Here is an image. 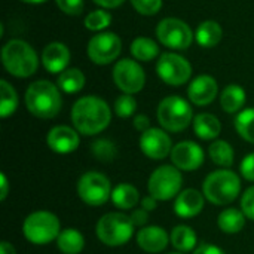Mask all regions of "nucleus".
Returning <instances> with one entry per match:
<instances>
[{"mask_svg":"<svg viewBox=\"0 0 254 254\" xmlns=\"http://www.w3.org/2000/svg\"><path fill=\"white\" fill-rule=\"evenodd\" d=\"M110 121V107L100 97H82L71 109V122L74 129L83 135H95L103 132L109 127Z\"/></svg>","mask_w":254,"mask_h":254,"instance_id":"1","label":"nucleus"},{"mask_svg":"<svg viewBox=\"0 0 254 254\" xmlns=\"http://www.w3.org/2000/svg\"><path fill=\"white\" fill-rule=\"evenodd\" d=\"M61 95L58 88L48 80L33 82L25 92L28 112L40 119H52L61 110Z\"/></svg>","mask_w":254,"mask_h":254,"instance_id":"2","label":"nucleus"},{"mask_svg":"<svg viewBox=\"0 0 254 254\" xmlns=\"http://www.w3.org/2000/svg\"><path fill=\"white\" fill-rule=\"evenodd\" d=\"M241 190V180L229 168L213 171L202 185L204 196L214 205H228L234 202Z\"/></svg>","mask_w":254,"mask_h":254,"instance_id":"3","label":"nucleus"},{"mask_svg":"<svg viewBox=\"0 0 254 254\" xmlns=\"http://www.w3.org/2000/svg\"><path fill=\"white\" fill-rule=\"evenodd\" d=\"M1 60L7 73L15 77H30L39 65L36 51L19 39H13L3 46Z\"/></svg>","mask_w":254,"mask_h":254,"instance_id":"4","label":"nucleus"},{"mask_svg":"<svg viewBox=\"0 0 254 254\" xmlns=\"http://www.w3.org/2000/svg\"><path fill=\"white\" fill-rule=\"evenodd\" d=\"M22 234L34 246H46L57 241L61 234L60 219L51 211H34L22 223Z\"/></svg>","mask_w":254,"mask_h":254,"instance_id":"5","label":"nucleus"},{"mask_svg":"<svg viewBox=\"0 0 254 254\" xmlns=\"http://www.w3.org/2000/svg\"><path fill=\"white\" fill-rule=\"evenodd\" d=\"M98 240L109 247L125 246L134 234L131 217L124 213H107L97 223Z\"/></svg>","mask_w":254,"mask_h":254,"instance_id":"6","label":"nucleus"},{"mask_svg":"<svg viewBox=\"0 0 254 254\" xmlns=\"http://www.w3.org/2000/svg\"><path fill=\"white\" fill-rule=\"evenodd\" d=\"M158 121L164 129L170 132H180L186 129L193 121V112L185 98L171 95L159 103Z\"/></svg>","mask_w":254,"mask_h":254,"instance_id":"7","label":"nucleus"},{"mask_svg":"<svg viewBox=\"0 0 254 254\" xmlns=\"http://www.w3.org/2000/svg\"><path fill=\"white\" fill-rule=\"evenodd\" d=\"M183 185L182 173L174 165H162L156 168L147 183L149 195H152L158 201H168L176 198L180 193Z\"/></svg>","mask_w":254,"mask_h":254,"instance_id":"8","label":"nucleus"},{"mask_svg":"<svg viewBox=\"0 0 254 254\" xmlns=\"http://www.w3.org/2000/svg\"><path fill=\"white\" fill-rule=\"evenodd\" d=\"M112 192L110 180L97 171L85 173L77 182L79 198L91 207H100L106 204L112 198Z\"/></svg>","mask_w":254,"mask_h":254,"instance_id":"9","label":"nucleus"},{"mask_svg":"<svg viewBox=\"0 0 254 254\" xmlns=\"http://www.w3.org/2000/svg\"><path fill=\"white\" fill-rule=\"evenodd\" d=\"M158 39L162 45L171 49H186L192 43L190 27L177 18H165L156 27Z\"/></svg>","mask_w":254,"mask_h":254,"instance_id":"10","label":"nucleus"},{"mask_svg":"<svg viewBox=\"0 0 254 254\" xmlns=\"http://www.w3.org/2000/svg\"><path fill=\"white\" fill-rule=\"evenodd\" d=\"M156 70L159 77L173 86H179L186 83L192 74V65L188 60L177 54H164L156 64Z\"/></svg>","mask_w":254,"mask_h":254,"instance_id":"11","label":"nucleus"},{"mask_svg":"<svg viewBox=\"0 0 254 254\" xmlns=\"http://www.w3.org/2000/svg\"><path fill=\"white\" fill-rule=\"evenodd\" d=\"M113 80L125 94L140 92L146 83V74L140 64L132 60H121L113 68Z\"/></svg>","mask_w":254,"mask_h":254,"instance_id":"12","label":"nucleus"},{"mask_svg":"<svg viewBox=\"0 0 254 254\" xmlns=\"http://www.w3.org/2000/svg\"><path fill=\"white\" fill-rule=\"evenodd\" d=\"M122 49V42L115 33L95 34L88 43V55L92 63L104 65L115 61Z\"/></svg>","mask_w":254,"mask_h":254,"instance_id":"13","label":"nucleus"},{"mask_svg":"<svg viewBox=\"0 0 254 254\" xmlns=\"http://www.w3.org/2000/svg\"><path fill=\"white\" fill-rule=\"evenodd\" d=\"M173 141L170 135L159 128H150L140 137V149L141 152L155 161H161L171 155L173 150Z\"/></svg>","mask_w":254,"mask_h":254,"instance_id":"14","label":"nucleus"},{"mask_svg":"<svg viewBox=\"0 0 254 254\" xmlns=\"http://www.w3.org/2000/svg\"><path fill=\"white\" fill-rule=\"evenodd\" d=\"M170 156L174 167L182 171H196L204 164V150L195 141L177 143L173 147Z\"/></svg>","mask_w":254,"mask_h":254,"instance_id":"15","label":"nucleus"},{"mask_svg":"<svg viewBox=\"0 0 254 254\" xmlns=\"http://www.w3.org/2000/svg\"><path fill=\"white\" fill-rule=\"evenodd\" d=\"M46 143L52 152L60 153V155H67V153L74 152L79 147L80 138L76 129L67 125H58V127H54L48 132Z\"/></svg>","mask_w":254,"mask_h":254,"instance_id":"16","label":"nucleus"},{"mask_svg":"<svg viewBox=\"0 0 254 254\" xmlns=\"http://www.w3.org/2000/svg\"><path fill=\"white\" fill-rule=\"evenodd\" d=\"M217 91H219V88H217L216 79L208 76V74H202V76H198L196 79H193L190 82L188 94H189V98L193 104L208 106L214 101Z\"/></svg>","mask_w":254,"mask_h":254,"instance_id":"17","label":"nucleus"},{"mask_svg":"<svg viewBox=\"0 0 254 254\" xmlns=\"http://www.w3.org/2000/svg\"><path fill=\"white\" fill-rule=\"evenodd\" d=\"M205 196L196 189H186L176 196L174 213L182 219H190L198 216L204 210Z\"/></svg>","mask_w":254,"mask_h":254,"instance_id":"18","label":"nucleus"},{"mask_svg":"<svg viewBox=\"0 0 254 254\" xmlns=\"http://www.w3.org/2000/svg\"><path fill=\"white\" fill-rule=\"evenodd\" d=\"M170 237L167 231L161 226H146L137 234V244L146 253H161L167 249Z\"/></svg>","mask_w":254,"mask_h":254,"instance_id":"19","label":"nucleus"},{"mask_svg":"<svg viewBox=\"0 0 254 254\" xmlns=\"http://www.w3.org/2000/svg\"><path fill=\"white\" fill-rule=\"evenodd\" d=\"M42 61L49 73H63L70 63V51L64 43H49L43 51Z\"/></svg>","mask_w":254,"mask_h":254,"instance_id":"20","label":"nucleus"},{"mask_svg":"<svg viewBox=\"0 0 254 254\" xmlns=\"http://www.w3.org/2000/svg\"><path fill=\"white\" fill-rule=\"evenodd\" d=\"M193 131L201 140H214L222 131V124L211 113H199L193 118Z\"/></svg>","mask_w":254,"mask_h":254,"instance_id":"21","label":"nucleus"},{"mask_svg":"<svg viewBox=\"0 0 254 254\" xmlns=\"http://www.w3.org/2000/svg\"><path fill=\"white\" fill-rule=\"evenodd\" d=\"M246 214L243 213V210H238V208H226L223 210L219 217H217V225L220 228L222 232L225 234H229V235H234V234H238L244 229L246 226Z\"/></svg>","mask_w":254,"mask_h":254,"instance_id":"22","label":"nucleus"},{"mask_svg":"<svg viewBox=\"0 0 254 254\" xmlns=\"http://www.w3.org/2000/svg\"><path fill=\"white\" fill-rule=\"evenodd\" d=\"M112 202L119 210H131L140 202V193L135 186L129 183H121L112 192Z\"/></svg>","mask_w":254,"mask_h":254,"instance_id":"23","label":"nucleus"},{"mask_svg":"<svg viewBox=\"0 0 254 254\" xmlns=\"http://www.w3.org/2000/svg\"><path fill=\"white\" fill-rule=\"evenodd\" d=\"M57 247L63 254H79L85 247V238L77 229L68 228L58 235Z\"/></svg>","mask_w":254,"mask_h":254,"instance_id":"24","label":"nucleus"},{"mask_svg":"<svg viewBox=\"0 0 254 254\" xmlns=\"http://www.w3.org/2000/svg\"><path fill=\"white\" fill-rule=\"evenodd\" d=\"M170 240H171V244L174 246V249H177L180 253H186V252L193 250L196 247V243H198V237H196L195 231L186 225L176 226L171 231Z\"/></svg>","mask_w":254,"mask_h":254,"instance_id":"25","label":"nucleus"},{"mask_svg":"<svg viewBox=\"0 0 254 254\" xmlns=\"http://www.w3.org/2000/svg\"><path fill=\"white\" fill-rule=\"evenodd\" d=\"M222 109L226 113H237L246 104V91L238 85H229L220 95Z\"/></svg>","mask_w":254,"mask_h":254,"instance_id":"26","label":"nucleus"},{"mask_svg":"<svg viewBox=\"0 0 254 254\" xmlns=\"http://www.w3.org/2000/svg\"><path fill=\"white\" fill-rule=\"evenodd\" d=\"M208 155L211 161L219 167L231 168L234 165V159H235L234 147L225 140H216L214 143H211L208 147Z\"/></svg>","mask_w":254,"mask_h":254,"instance_id":"27","label":"nucleus"},{"mask_svg":"<svg viewBox=\"0 0 254 254\" xmlns=\"http://www.w3.org/2000/svg\"><path fill=\"white\" fill-rule=\"evenodd\" d=\"M223 36L222 27L216 21H204L196 30V42L204 48L216 46Z\"/></svg>","mask_w":254,"mask_h":254,"instance_id":"28","label":"nucleus"},{"mask_svg":"<svg viewBox=\"0 0 254 254\" xmlns=\"http://www.w3.org/2000/svg\"><path fill=\"white\" fill-rule=\"evenodd\" d=\"M85 85V74L79 68H65L60 73L58 86L65 94H76Z\"/></svg>","mask_w":254,"mask_h":254,"instance_id":"29","label":"nucleus"},{"mask_svg":"<svg viewBox=\"0 0 254 254\" xmlns=\"http://www.w3.org/2000/svg\"><path fill=\"white\" fill-rule=\"evenodd\" d=\"M0 92H1V100H0V116L3 119L9 118L10 115L15 113L18 107V95L13 86L7 80L0 82Z\"/></svg>","mask_w":254,"mask_h":254,"instance_id":"30","label":"nucleus"},{"mask_svg":"<svg viewBox=\"0 0 254 254\" xmlns=\"http://www.w3.org/2000/svg\"><path fill=\"white\" fill-rule=\"evenodd\" d=\"M131 54L140 61H152L159 54L158 45L149 37H138L131 45Z\"/></svg>","mask_w":254,"mask_h":254,"instance_id":"31","label":"nucleus"},{"mask_svg":"<svg viewBox=\"0 0 254 254\" xmlns=\"http://www.w3.org/2000/svg\"><path fill=\"white\" fill-rule=\"evenodd\" d=\"M237 132L249 143L254 144V109H246L235 118Z\"/></svg>","mask_w":254,"mask_h":254,"instance_id":"32","label":"nucleus"},{"mask_svg":"<svg viewBox=\"0 0 254 254\" xmlns=\"http://www.w3.org/2000/svg\"><path fill=\"white\" fill-rule=\"evenodd\" d=\"M91 152L92 155L103 164H109L112 162L116 155H118V149L116 144L107 138H98L91 144Z\"/></svg>","mask_w":254,"mask_h":254,"instance_id":"33","label":"nucleus"},{"mask_svg":"<svg viewBox=\"0 0 254 254\" xmlns=\"http://www.w3.org/2000/svg\"><path fill=\"white\" fill-rule=\"evenodd\" d=\"M112 22V15L107 10L98 9L86 15L85 18V27L92 31H101L107 28Z\"/></svg>","mask_w":254,"mask_h":254,"instance_id":"34","label":"nucleus"},{"mask_svg":"<svg viewBox=\"0 0 254 254\" xmlns=\"http://www.w3.org/2000/svg\"><path fill=\"white\" fill-rule=\"evenodd\" d=\"M137 110V101L131 94H124L121 97L116 98L115 101V113L122 118L127 119L129 116H132Z\"/></svg>","mask_w":254,"mask_h":254,"instance_id":"35","label":"nucleus"},{"mask_svg":"<svg viewBox=\"0 0 254 254\" xmlns=\"http://www.w3.org/2000/svg\"><path fill=\"white\" fill-rule=\"evenodd\" d=\"M134 9L141 15H155L162 7V0H131Z\"/></svg>","mask_w":254,"mask_h":254,"instance_id":"36","label":"nucleus"},{"mask_svg":"<svg viewBox=\"0 0 254 254\" xmlns=\"http://www.w3.org/2000/svg\"><path fill=\"white\" fill-rule=\"evenodd\" d=\"M241 210L247 219L254 220V186L249 188L241 198Z\"/></svg>","mask_w":254,"mask_h":254,"instance_id":"37","label":"nucleus"},{"mask_svg":"<svg viewBox=\"0 0 254 254\" xmlns=\"http://www.w3.org/2000/svg\"><path fill=\"white\" fill-rule=\"evenodd\" d=\"M58 7L67 15H79L83 10V0H55Z\"/></svg>","mask_w":254,"mask_h":254,"instance_id":"38","label":"nucleus"},{"mask_svg":"<svg viewBox=\"0 0 254 254\" xmlns=\"http://www.w3.org/2000/svg\"><path fill=\"white\" fill-rule=\"evenodd\" d=\"M240 171L243 174V177L249 182H254V152L247 155L240 167Z\"/></svg>","mask_w":254,"mask_h":254,"instance_id":"39","label":"nucleus"},{"mask_svg":"<svg viewBox=\"0 0 254 254\" xmlns=\"http://www.w3.org/2000/svg\"><path fill=\"white\" fill-rule=\"evenodd\" d=\"M131 222L134 226H138V228H143L147 222H149V211L144 210V208H137L131 213Z\"/></svg>","mask_w":254,"mask_h":254,"instance_id":"40","label":"nucleus"},{"mask_svg":"<svg viewBox=\"0 0 254 254\" xmlns=\"http://www.w3.org/2000/svg\"><path fill=\"white\" fill-rule=\"evenodd\" d=\"M134 127H135L137 131H140L143 134L147 129H150V119L146 115H137L134 118Z\"/></svg>","mask_w":254,"mask_h":254,"instance_id":"41","label":"nucleus"},{"mask_svg":"<svg viewBox=\"0 0 254 254\" xmlns=\"http://www.w3.org/2000/svg\"><path fill=\"white\" fill-rule=\"evenodd\" d=\"M193 254H226L220 247L213 246V244H201L193 250Z\"/></svg>","mask_w":254,"mask_h":254,"instance_id":"42","label":"nucleus"},{"mask_svg":"<svg viewBox=\"0 0 254 254\" xmlns=\"http://www.w3.org/2000/svg\"><path fill=\"white\" fill-rule=\"evenodd\" d=\"M0 201H4L7 198V193H9V182H7V177L4 173L0 174Z\"/></svg>","mask_w":254,"mask_h":254,"instance_id":"43","label":"nucleus"},{"mask_svg":"<svg viewBox=\"0 0 254 254\" xmlns=\"http://www.w3.org/2000/svg\"><path fill=\"white\" fill-rule=\"evenodd\" d=\"M140 204H141V208H144V210H147V211H153V210L156 208L158 199H155L152 195H147V196H144V198L140 201Z\"/></svg>","mask_w":254,"mask_h":254,"instance_id":"44","label":"nucleus"},{"mask_svg":"<svg viewBox=\"0 0 254 254\" xmlns=\"http://www.w3.org/2000/svg\"><path fill=\"white\" fill-rule=\"evenodd\" d=\"M97 4H100V6H103V7H109V9H112V7H118L119 4H122L125 0H94Z\"/></svg>","mask_w":254,"mask_h":254,"instance_id":"45","label":"nucleus"},{"mask_svg":"<svg viewBox=\"0 0 254 254\" xmlns=\"http://www.w3.org/2000/svg\"><path fill=\"white\" fill-rule=\"evenodd\" d=\"M0 254H16V252H15V247L10 243L1 241V244H0Z\"/></svg>","mask_w":254,"mask_h":254,"instance_id":"46","label":"nucleus"},{"mask_svg":"<svg viewBox=\"0 0 254 254\" xmlns=\"http://www.w3.org/2000/svg\"><path fill=\"white\" fill-rule=\"evenodd\" d=\"M22 1H25V3H31V4H37V3H43V1H46V0H22Z\"/></svg>","mask_w":254,"mask_h":254,"instance_id":"47","label":"nucleus"},{"mask_svg":"<svg viewBox=\"0 0 254 254\" xmlns=\"http://www.w3.org/2000/svg\"><path fill=\"white\" fill-rule=\"evenodd\" d=\"M168 254H183V253H168Z\"/></svg>","mask_w":254,"mask_h":254,"instance_id":"48","label":"nucleus"}]
</instances>
